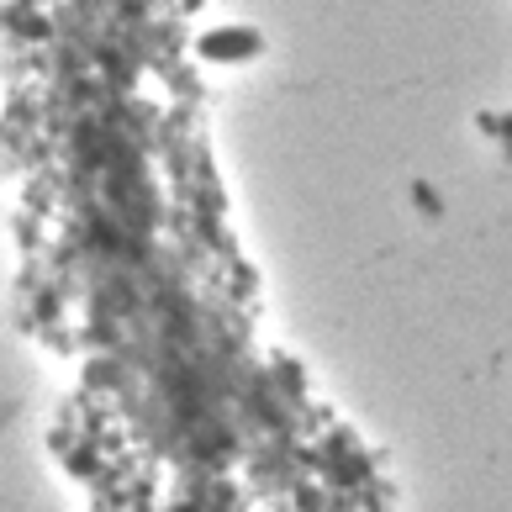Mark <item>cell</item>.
<instances>
[{
  "label": "cell",
  "mask_w": 512,
  "mask_h": 512,
  "mask_svg": "<svg viewBox=\"0 0 512 512\" xmlns=\"http://www.w3.org/2000/svg\"><path fill=\"white\" fill-rule=\"evenodd\" d=\"M201 53H206V59H254L259 37L254 32H206L201 37Z\"/></svg>",
  "instance_id": "6da1fadb"
}]
</instances>
